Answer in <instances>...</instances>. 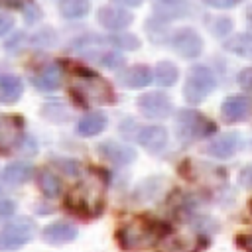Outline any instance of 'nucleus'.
<instances>
[{
	"label": "nucleus",
	"mask_w": 252,
	"mask_h": 252,
	"mask_svg": "<svg viewBox=\"0 0 252 252\" xmlns=\"http://www.w3.org/2000/svg\"><path fill=\"white\" fill-rule=\"evenodd\" d=\"M118 4H124V6H140L144 0H114Z\"/></svg>",
	"instance_id": "nucleus-32"
},
{
	"label": "nucleus",
	"mask_w": 252,
	"mask_h": 252,
	"mask_svg": "<svg viewBox=\"0 0 252 252\" xmlns=\"http://www.w3.org/2000/svg\"><path fill=\"white\" fill-rule=\"evenodd\" d=\"M106 124H108V120L102 112H91L77 122V134L79 136H96L106 128Z\"/></svg>",
	"instance_id": "nucleus-18"
},
{
	"label": "nucleus",
	"mask_w": 252,
	"mask_h": 252,
	"mask_svg": "<svg viewBox=\"0 0 252 252\" xmlns=\"http://www.w3.org/2000/svg\"><path fill=\"white\" fill-rule=\"evenodd\" d=\"M100 154L106 159H110L112 163H120V165L122 163H130L136 158V152L130 146L120 144V142H112V140H108V142H104L100 146Z\"/></svg>",
	"instance_id": "nucleus-15"
},
{
	"label": "nucleus",
	"mask_w": 252,
	"mask_h": 252,
	"mask_svg": "<svg viewBox=\"0 0 252 252\" xmlns=\"http://www.w3.org/2000/svg\"><path fill=\"white\" fill-rule=\"evenodd\" d=\"M30 0H0V6H8V8H22L26 6Z\"/></svg>",
	"instance_id": "nucleus-30"
},
{
	"label": "nucleus",
	"mask_w": 252,
	"mask_h": 252,
	"mask_svg": "<svg viewBox=\"0 0 252 252\" xmlns=\"http://www.w3.org/2000/svg\"><path fill=\"white\" fill-rule=\"evenodd\" d=\"M24 93V85L16 75H0V102L12 104Z\"/></svg>",
	"instance_id": "nucleus-17"
},
{
	"label": "nucleus",
	"mask_w": 252,
	"mask_h": 252,
	"mask_svg": "<svg viewBox=\"0 0 252 252\" xmlns=\"http://www.w3.org/2000/svg\"><path fill=\"white\" fill-rule=\"evenodd\" d=\"M207 6H213V8H232L236 6L240 0H203Z\"/></svg>",
	"instance_id": "nucleus-27"
},
{
	"label": "nucleus",
	"mask_w": 252,
	"mask_h": 252,
	"mask_svg": "<svg viewBox=\"0 0 252 252\" xmlns=\"http://www.w3.org/2000/svg\"><path fill=\"white\" fill-rule=\"evenodd\" d=\"M171 45L173 49L181 55V57H197L201 51H203V39L201 35L191 30V28H183V30H177L175 35L171 37Z\"/></svg>",
	"instance_id": "nucleus-8"
},
{
	"label": "nucleus",
	"mask_w": 252,
	"mask_h": 252,
	"mask_svg": "<svg viewBox=\"0 0 252 252\" xmlns=\"http://www.w3.org/2000/svg\"><path fill=\"white\" fill-rule=\"evenodd\" d=\"M4 179L12 185H20V183H26L30 177H32V165L26 163V161H14L10 165L4 167Z\"/></svg>",
	"instance_id": "nucleus-20"
},
{
	"label": "nucleus",
	"mask_w": 252,
	"mask_h": 252,
	"mask_svg": "<svg viewBox=\"0 0 252 252\" xmlns=\"http://www.w3.org/2000/svg\"><path fill=\"white\" fill-rule=\"evenodd\" d=\"M138 142L148 150V152H161L167 144V132L163 126H146L138 134Z\"/></svg>",
	"instance_id": "nucleus-14"
},
{
	"label": "nucleus",
	"mask_w": 252,
	"mask_h": 252,
	"mask_svg": "<svg viewBox=\"0 0 252 252\" xmlns=\"http://www.w3.org/2000/svg\"><path fill=\"white\" fill-rule=\"evenodd\" d=\"M122 83L130 89H142L152 83V71L146 65H134L122 75Z\"/></svg>",
	"instance_id": "nucleus-19"
},
{
	"label": "nucleus",
	"mask_w": 252,
	"mask_h": 252,
	"mask_svg": "<svg viewBox=\"0 0 252 252\" xmlns=\"http://www.w3.org/2000/svg\"><path fill=\"white\" fill-rule=\"evenodd\" d=\"M238 244H240L242 248H246V250H252V234L240 236V238H238Z\"/></svg>",
	"instance_id": "nucleus-31"
},
{
	"label": "nucleus",
	"mask_w": 252,
	"mask_h": 252,
	"mask_svg": "<svg viewBox=\"0 0 252 252\" xmlns=\"http://www.w3.org/2000/svg\"><path fill=\"white\" fill-rule=\"evenodd\" d=\"M177 67L169 61H159L158 67H156V81L161 85V87H171L175 81H177Z\"/></svg>",
	"instance_id": "nucleus-23"
},
{
	"label": "nucleus",
	"mask_w": 252,
	"mask_h": 252,
	"mask_svg": "<svg viewBox=\"0 0 252 252\" xmlns=\"http://www.w3.org/2000/svg\"><path fill=\"white\" fill-rule=\"evenodd\" d=\"M14 211H16V205H14L10 199H0V220L12 217Z\"/></svg>",
	"instance_id": "nucleus-26"
},
{
	"label": "nucleus",
	"mask_w": 252,
	"mask_h": 252,
	"mask_svg": "<svg viewBox=\"0 0 252 252\" xmlns=\"http://www.w3.org/2000/svg\"><path fill=\"white\" fill-rule=\"evenodd\" d=\"M33 234V222L28 219H18L0 230V250H12L24 246Z\"/></svg>",
	"instance_id": "nucleus-6"
},
{
	"label": "nucleus",
	"mask_w": 252,
	"mask_h": 252,
	"mask_svg": "<svg viewBox=\"0 0 252 252\" xmlns=\"http://www.w3.org/2000/svg\"><path fill=\"white\" fill-rule=\"evenodd\" d=\"M158 226L146 219H132L118 230V242L126 250H146L158 244Z\"/></svg>",
	"instance_id": "nucleus-3"
},
{
	"label": "nucleus",
	"mask_w": 252,
	"mask_h": 252,
	"mask_svg": "<svg viewBox=\"0 0 252 252\" xmlns=\"http://www.w3.org/2000/svg\"><path fill=\"white\" fill-rule=\"evenodd\" d=\"M100 61H102V65H104V67H112V69H116V67H120V65L124 63L122 55H120V53H116V51H108V53H104Z\"/></svg>",
	"instance_id": "nucleus-24"
},
{
	"label": "nucleus",
	"mask_w": 252,
	"mask_h": 252,
	"mask_svg": "<svg viewBox=\"0 0 252 252\" xmlns=\"http://www.w3.org/2000/svg\"><path fill=\"white\" fill-rule=\"evenodd\" d=\"M61 79H63V73H61V67L57 63H51V65H45L41 71H37L32 79L33 87L43 91V93H51L55 89H59L61 85Z\"/></svg>",
	"instance_id": "nucleus-12"
},
{
	"label": "nucleus",
	"mask_w": 252,
	"mask_h": 252,
	"mask_svg": "<svg viewBox=\"0 0 252 252\" xmlns=\"http://www.w3.org/2000/svg\"><path fill=\"white\" fill-rule=\"evenodd\" d=\"M240 183L248 189H252V165H246L242 171H240Z\"/></svg>",
	"instance_id": "nucleus-28"
},
{
	"label": "nucleus",
	"mask_w": 252,
	"mask_h": 252,
	"mask_svg": "<svg viewBox=\"0 0 252 252\" xmlns=\"http://www.w3.org/2000/svg\"><path fill=\"white\" fill-rule=\"evenodd\" d=\"M240 146V138L238 134L234 132H226V134H220L219 138H215L209 146H207V154H211L213 158H219V159H224V158H230Z\"/></svg>",
	"instance_id": "nucleus-13"
},
{
	"label": "nucleus",
	"mask_w": 252,
	"mask_h": 252,
	"mask_svg": "<svg viewBox=\"0 0 252 252\" xmlns=\"http://www.w3.org/2000/svg\"><path fill=\"white\" fill-rule=\"evenodd\" d=\"M220 112H222V118L224 120H228V122H240V120H244V118L250 116V112H252V98H248L244 94L228 96V98L222 100Z\"/></svg>",
	"instance_id": "nucleus-9"
},
{
	"label": "nucleus",
	"mask_w": 252,
	"mask_h": 252,
	"mask_svg": "<svg viewBox=\"0 0 252 252\" xmlns=\"http://www.w3.org/2000/svg\"><path fill=\"white\" fill-rule=\"evenodd\" d=\"M106 175L104 171H89L69 193L65 199L67 209L83 219H93L102 211L104 195H106Z\"/></svg>",
	"instance_id": "nucleus-1"
},
{
	"label": "nucleus",
	"mask_w": 252,
	"mask_h": 252,
	"mask_svg": "<svg viewBox=\"0 0 252 252\" xmlns=\"http://www.w3.org/2000/svg\"><path fill=\"white\" fill-rule=\"evenodd\" d=\"M238 85L246 91V93H252V67H246L238 73Z\"/></svg>",
	"instance_id": "nucleus-25"
},
{
	"label": "nucleus",
	"mask_w": 252,
	"mask_h": 252,
	"mask_svg": "<svg viewBox=\"0 0 252 252\" xmlns=\"http://www.w3.org/2000/svg\"><path fill=\"white\" fill-rule=\"evenodd\" d=\"M14 26V18L12 16H6V14H0V35H4L6 32H10Z\"/></svg>",
	"instance_id": "nucleus-29"
},
{
	"label": "nucleus",
	"mask_w": 252,
	"mask_h": 252,
	"mask_svg": "<svg viewBox=\"0 0 252 252\" xmlns=\"http://www.w3.org/2000/svg\"><path fill=\"white\" fill-rule=\"evenodd\" d=\"M71 93L89 104H110L114 102L112 87L98 75L93 73H77L71 79Z\"/></svg>",
	"instance_id": "nucleus-2"
},
{
	"label": "nucleus",
	"mask_w": 252,
	"mask_h": 252,
	"mask_svg": "<svg viewBox=\"0 0 252 252\" xmlns=\"http://www.w3.org/2000/svg\"><path fill=\"white\" fill-rule=\"evenodd\" d=\"M98 22H100L102 28L118 32V30H124L132 24V14H128L126 10H120V8L102 6L98 10Z\"/></svg>",
	"instance_id": "nucleus-11"
},
{
	"label": "nucleus",
	"mask_w": 252,
	"mask_h": 252,
	"mask_svg": "<svg viewBox=\"0 0 252 252\" xmlns=\"http://www.w3.org/2000/svg\"><path fill=\"white\" fill-rule=\"evenodd\" d=\"M59 12L61 16L73 20V18H83L89 12V2L87 0H61L59 2Z\"/></svg>",
	"instance_id": "nucleus-22"
},
{
	"label": "nucleus",
	"mask_w": 252,
	"mask_h": 252,
	"mask_svg": "<svg viewBox=\"0 0 252 252\" xmlns=\"http://www.w3.org/2000/svg\"><path fill=\"white\" fill-rule=\"evenodd\" d=\"M22 134V120L10 114H0V152L12 150Z\"/></svg>",
	"instance_id": "nucleus-10"
},
{
	"label": "nucleus",
	"mask_w": 252,
	"mask_h": 252,
	"mask_svg": "<svg viewBox=\"0 0 252 252\" xmlns=\"http://www.w3.org/2000/svg\"><path fill=\"white\" fill-rule=\"evenodd\" d=\"M217 81H215V75L211 69L207 67H193L187 75V81H185V89H183V94H185V100L191 102V104H197L201 100L207 98V94L213 93Z\"/></svg>",
	"instance_id": "nucleus-4"
},
{
	"label": "nucleus",
	"mask_w": 252,
	"mask_h": 252,
	"mask_svg": "<svg viewBox=\"0 0 252 252\" xmlns=\"http://www.w3.org/2000/svg\"><path fill=\"white\" fill-rule=\"evenodd\" d=\"M37 185H39V189L43 191V195H47V197H57L59 191H61V181H59V177H57L55 173L47 171V169H41V171L37 173Z\"/></svg>",
	"instance_id": "nucleus-21"
},
{
	"label": "nucleus",
	"mask_w": 252,
	"mask_h": 252,
	"mask_svg": "<svg viewBox=\"0 0 252 252\" xmlns=\"http://www.w3.org/2000/svg\"><path fill=\"white\" fill-rule=\"evenodd\" d=\"M138 108L148 118H165L171 114L173 106L167 94L163 93H148L138 98Z\"/></svg>",
	"instance_id": "nucleus-7"
},
{
	"label": "nucleus",
	"mask_w": 252,
	"mask_h": 252,
	"mask_svg": "<svg viewBox=\"0 0 252 252\" xmlns=\"http://www.w3.org/2000/svg\"><path fill=\"white\" fill-rule=\"evenodd\" d=\"M215 130V124L195 110H181L177 114V136L181 142H193L195 138L209 136Z\"/></svg>",
	"instance_id": "nucleus-5"
},
{
	"label": "nucleus",
	"mask_w": 252,
	"mask_h": 252,
	"mask_svg": "<svg viewBox=\"0 0 252 252\" xmlns=\"http://www.w3.org/2000/svg\"><path fill=\"white\" fill-rule=\"evenodd\" d=\"M75 236H77V230L69 222H53L43 228V238L51 244H65L75 240Z\"/></svg>",
	"instance_id": "nucleus-16"
}]
</instances>
